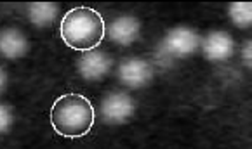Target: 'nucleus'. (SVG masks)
<instances>
[{
	"mask_svg": "<svg viewBox=\"0 0 252 149\" xmlns=\"http://www.w3.org/2000/svg\"><path fill=\"white\" fill-rule=\"evenodd\" d=\"M96 109L82 94H64L54 101L51 108V125L61 137H86L94 127Z\"/></svg>",
	"mask_w": 252,
	"mask_h": 149,
	"instance_id": "1",
	"label": "nucleus"
},
{
	"mask_svg": "<svg viewBox=\"0 0 252 149\" xmlns=\"http://www.w3.org/2000/svg\"><path fill=\"white\" fill-rule=\"evenodd\" d=\"M60 33L70 49L87 52L103 42L106 35V25L103 16L96 9L80 5V7L70 9L63 16Z\"/></svg>",
	"mask_w": 252,
	"mask_h": 149,
	"instance_id": "2",
	"label": "nucleus"
},
{
	"mask_svg": "<svg viewBox=\"0 0 252 149\" xmlns=\"http://www.w3.org/2000/svg\"><path fill=\"white\" fill-rule=\"evenodd\" d=\"M198 45H200V37L191 28L178 26L167 33V37L163 38L162 49L174 57H186L195 52Z\"/></svg>",
	"mask_w": 252,
	"mask_h": 149,
	"instance_id": "3",
	"label": "nucleus"
},
{
	"mask_svg": "<svg viewBox=\"0 0 252 149\" xmlns=\"http://www.w3.org/2000/svg\"><path fill=\"white\" fill-rule=\"evenodd\" d=\"M101 115L106 123L120 125L126 123L134 115V101L132 97L124 92L108 94L101 102Z\"/></svg>",
	"mask_w": 252,
	"mask_h": 149,
	"instance_id": "4",
	"label": "nucleus"
},
{
	"mask_svg": "<svg viewBox=\"0 0 252 149\" xmlns=\"http://www.w3.org/2000/svg\"><path fill=\"white\" fill-rule=\"evenodd\" d=\"M77 66H78V73L82 74V78L94 82V80H101L110 71L111 59L103 50L93 49V50H87V52L82 54Z\"/></svg>",
	"mask_w": 252,
	"mask_h": 149,
	"instance_id": "5",
	"label": "nucleus"
},
{
	"mask_svg": "<svg viewBox=\"0 0 252 149\" xmlns=\"http://www.w3.org/2000/svg\"><path fill=\"white\" fill-rule=\"evenodd\" d=\"M119 76L127 87L139 89V87H145L152 82L153 70L150 63L143 59H127L120 64Z\"/></svg>",
	"mask_w": 252,
	"mask_h": 149,
	"instance_id": "6",
	"label": "nucleus"
},
{
	"mask_svg": "<svg viewBox=\"0 0 252 149\" xmlns=\"http://www.w3.org/2000/svg\"><path fill=\"white\" fill-rule=\"evenodd\" d=\"M233 38L226 31H212L204 42L205 57L211 61H226L233 54Z\"/></svg>",
	"mask_w": 252,
	"mask_h": 149,
	"instance_id": "7",
	"label": "nucleus"
},
{
	"mask_svg": "<svg viewBox=\"0 0 252 149\" xmlns=\"http://www.w3.org/2000/svg\"><path fill=\"white\" fill-rule=\"evenodd\" d=\"M30 50L28 38L16 28H5L0 31V54L7 59H19Z\"/></svg>",
	"mask_w": 252,
	"mask_h": 149,
	"instance_id": "8",
	"label": "nucleus"
},
{
	"mask_svg": "<svg viewBox=\"0 0 252 149\" xmlns=\"http://www.w3.org/2000/svg\"><path fill=\"white\" fill-rule=\"evenodd\" d=\"M139 21L132 16H122L117 18L115 21L110 25V38L119 45H130L132 42L137 40L139 37Z\"/></svg>",
	"mask_w": 252,
	"mask_h": 149,
	"instance_id": "9",
	"label": "nucleus"
},
{
	"mask_svg": "<svg viewBox=\"0 0 252 149\" xmlns=\"http://www.w3.org/2000/svg\"><path fill=\"white\" fill-rule=\"evenodd\" d=\"M60 11V5L51 4V2H38V4L28 5V18L35 26L47 28L54 23L56 16Z\"/></svg>",
	"mask_w": 252,
	"mask_h": 149,
	"instance_id": "10",
	"label": "nucleus"
},
{
	"mask_svg": "<svg viewBox=\"0 0 252 149\" xmlns=\"http://www.w3.org/2000/svg\"><path fill=\"white\" fill-rule=\"evenodd\" d=\"M230 18L238 28H249L252 23L251 2H233L230 4Z\"/></svg>",
	"mask_w": 252,
	"mask_h": 149,
	"instance_id": "11",
	"label": "nucleus"
},
{
	"mask_svg": "<svg viewBox=\"0 0 252 149\" xmlns=\"http://www.w3.org/2000/svg\"><path fill=\"white\" fill-rule=\"evenodd\" d=\"M12 122H14V116H12V111L9 106L0 104V134H4L11 128Z\"/></svg>",
	"mask_w": 252,
	"mask_h": 149,
	"instance_id": "12",
	"label": "nucleus"
},
{
	"mask_svg": "<svg viewBox=\"0 0 252 149\" xmlns=\"http://www.w3.org/2000/svg\"><path fill=\"white\" fill-rule=\"evenodd\" d=\"M244 59H245V64L251 68V40L245 42V47H244Z\"/></svg>",
	"mask_w": 252,
	"mask_h": 149,
	"instance_id": "13",
	"label": "nucleus"
},
{
	"mask_svg": "<svg viewBox=\"0 0 252 149\" xmlns=\"http://www.w3.org/2000/svg\"><path fill=\"white\" fill-rule=\"evenodd\" d=\"M5 85H7V73H5L4 68L0 66V92L5 89Z\"/></svg>",
	"mask_w": 252,
	"mask_h": 149,
	"instance_id": "14",
	"label": "nucleus"
}]
</instances>
